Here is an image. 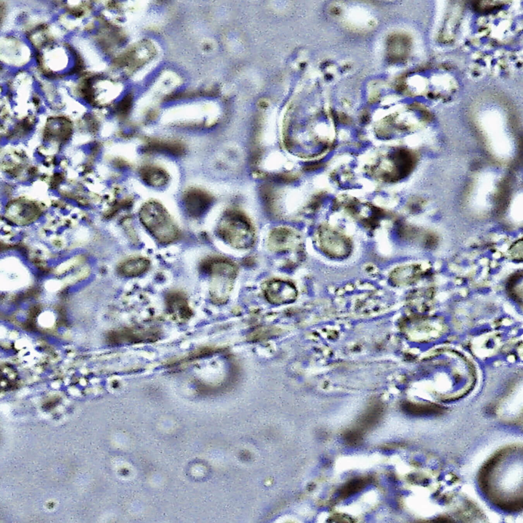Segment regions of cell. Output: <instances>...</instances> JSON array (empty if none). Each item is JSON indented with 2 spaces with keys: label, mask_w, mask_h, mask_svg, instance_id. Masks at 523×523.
<instances>
[{
  "label": "cell",
  "mask_w": 523,
  "mask_h": 523,
  "mask_svg": "<svg viewBox=\"0 0 523 523\" xmlns=\"http://www.w3.org/2000/svg\"><path fill=\"white\" fill-rule=\"evenodd\" d=\"M415 266H403L394 269L390 274L389 280L395 286H406L413 282L418 272Z\"/></svg>",
  "instance_id": "obj_11"
},
{
  "label": "cell",
  "mask_w": 523,
  "mask_h": 523,
  "mask_svg": "<svg viewBox=\"0 0 523 523\" xmlns=\"http://www.w3.org/2000/svg\"><path fill=\"white\" fill-rule=\"evenodd\" d=\"M149 267L150 262L147 258L137 257L128 259L122 263L117 270L118 273L124 277H135L145 273Z\"/></svg>",
  "instance_id": "obj_10"
},
{
  "label": "cell",
  "mask_w": 523,
  "mask_h": 523,
  "mask_svg": "<svg viewBox=\"0 0 523 523\" xmlns=\"http://www.w3.org/2000/svg\"><path fill=\"white\" fill-rule=\"evenodd\" d=\"M165 300L168 311L173 316L180 319L190 316L191 311L184 294L173 291L167 294Z\"/></svg>",
  "instance_id": "obj_9"
},
{
  "label": "cell",
  "mask_w": 523,
  "mask_h": 523,
  "mask_svg": "<svg viewBox=\"0 0 523 523\" xmlns=\"http://www.w3.org/2000/svg\"><path fill=\"white\" fill-rule=\"evenodd\" d=\"M301 237L292 228L279 227L273 229L268 239L269 249L275 252H284L297 249L300 246Z\"/></svg>",
  "instance_id": "obj_6"
},
{
  "label": "cell",
  "mask_w": 523,
  "mask_h": 523,
  "mask_svg": "<svg viewBox=\"0 0 523 523\" xmlns=\"http://www.w3.org/2000/svg\"><path fill=\"white\" fill-rule=\"evenodd\" d=\"M201 270L209 276V294L212 301L224 303L228 300L236 276V267L226 258L209 257L202 262Z\"/></svg>",
  "instance_id": "obj_1"
},
{
  "label": "cell",
  "mask_w": 523,
  "mask_h": 523,
  "mask_svg": "<svg viewBox=\"0 0 523 523\" xmlns=\"http://www.w3.org/2000/svg\"><path fill=\"white\" fill-rule=\"evenodd\" d=\"M145 151L150 152L166 153L180 156L184 153L185 148L180 143L174 141H152L145 146Z\"/></svg>",
  "instance_id": "obj_12"
},
{
  "label": "cell",
  "mask_w": 523,
  "mask_h": 523,
  "mask_svg": "<svg viewBox=\"0 0 523 523\" xmlns=\"http://www.w3.org/2000/svg\"><path fill=\"white\" fill-rule=\"evenodd\" d=\"M263 291L267 301L273 304L282 305L293 302L297 297V290L290 281L273 279L265 282Z\"/></svg>",
  "instance_id": "obj_5"
},
{
  "label": "cell",
  "mask_w": 523,
  "mask_h": 523,
  "mask_svg": "<svg viewBox=\"0 0 523 523\" xmlns=\"http://www.w3.org/2000/svg\"><path fill=\"white\" fill-rule=\"evenodd\" d=\"M211 199L205 191L191 188L183 194L182 202L186 212L191 217L198 218L208 208Z\"/></svg>",
  "instance_id": "obj_7"
},
{
  "label": "cell",
  "mask_w": 523,
  "mask_h": 523,
  "mask_svg": "<svg viewBox=\"0 0 523 523\" xmlns=\"http://www.w3.org/2000/svg\"><path fill=\"white\" fill-rule=\"evenodd\" d=\"M139 218L144 226L159 243L169 244L178 239L180 230L165 208L150 201L140 208Z\"/></svg>",
  "instance_id": "obj_2"
},
{
  "label": "cell",
  "mask_w": 523,
  "mask_h": 523,
  "mask_svg": "<svg viewBox=\"0 0 523 523\" xmlns=\"http://www.w3.org/2000/svg\"><path fill=\"white\" fill-rule=\"evenodd\" d=\"M142 181L148 186L159 188L165 186L169 180V176L161 168L154 165H147L139 171Z\"/></svg>",
  "instance_id": "obj_8"
},
{
  "label": "cell",
  "mask_w": 523,
  "mask_h": 523,
  "mask_svg": "<svg viewBox=\"0 0 523 523\" xmlns=\"http://www.w3.org/2000/svg\"><path fill=\"white\" fill-rule=\"evenodd\" d=\"M217 232L224 241L237 249L249 248L255 242L253 225L247 218L239 212L226 213L219 223Z\"/></svg>",
  "instance_id": "obj_3"
},
{
  "label": "cell",
  "mask_w": 523,
  "mask_h": 523,
  "mask_svg": "<svg viewBox=\"0 0 523 523\" xmlns=\"http://www.w3.org/2000/svg\"><path fill=\"white\" fill-rule=\"evenodd\" d=\"M317 241L321 250L334 258L348 256L352 249L349 239L340 231L327 225L320 226L317 233Z\"/></svg>",
  "instance_id": "obj_4"
}]
</instances>
